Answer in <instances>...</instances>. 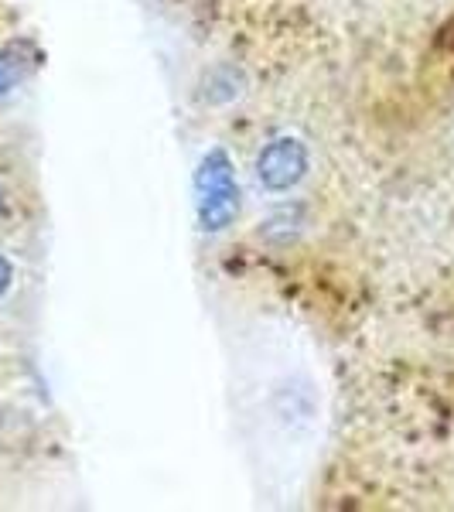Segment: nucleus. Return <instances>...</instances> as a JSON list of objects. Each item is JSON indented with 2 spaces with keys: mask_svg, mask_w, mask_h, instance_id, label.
<instances>
[{
  "mask_svg": "<svg viewBox=\"0 0 454 512\" xmlns=\"http://www.w3.org/2000/svg\"><path fill=\"white\" fill-rule=\"evenodd\" d=\"M239 212V188L233 178V164L222 151H212L198 171V219L202 229L219 233Z\"/></svg>",
  "mask_w": 454,
  "mask_h": 512,
  "instance_id": "1",
  "label": "nucleus"
},
{
  "mask_svg": "<svg viewBox=\"0 0 454 512\" xmlns=\"http://www.w3.org/2000/svg\"><path fill=\"white\" fill-rule=\"evenodd\" d=\"M308 147L297 137H277L270 140L267 147L257 154V164H253V175H257V185L270 195H284L297 188L308 175Z\"/></svg>",
  "mask_w": 454,
  "mask_h": 512,
  "instance_id": "2",
  "label": "nucleus"
},
{
  "mask_svg": "<svg viewBox=\"0 0 454 512\" xmlns=\"http://www.w3.org/2000/svg\"><path fill=\"white\" fill-rule=\"evenodd\" d=\"M24 76V65L21 59H14L11 52H0V96L7 93V89H14Z\"/></svg>",
  "mask_w": 454,
  "mask_h": 512,
  "instance_id": "3",
  "label": "nucleus"
},
{
  "mask_svg": "<svg viewBox=\"0 0 454 512\" xmlns=\"http://www.w3.org/2000/svg\"><path fill=\"white\" fill-rule=\"evenodd\" d=\"M11 274H14L11 263H7L4 256H0V297H4V294H7V287H11Z\"/></svg>",
  "mask_w": 454,
  "mask_h": 512,
  "instance_id": "4",
  "label": "nucleus"
}]
</instances>
